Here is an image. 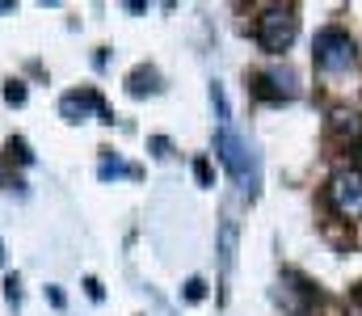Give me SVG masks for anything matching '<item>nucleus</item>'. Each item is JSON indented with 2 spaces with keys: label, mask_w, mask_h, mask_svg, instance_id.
Returning a JSON list of instances; mask_svg holds the SVG:
<instances>
[{
  "label": "nucleus",
  "mask_w": 362,
  "mask_h": 316,
  "mask_svg": "<svg viewBox=\"0 0 362 316\" xmlns=\"http://www.w3.org/2000/svg\"><path fill=\"white\" fill-rule=\"evenodd\" d=\"M8 152H17V160L21 165H30L34 156H30V148H25V139H8Z\"/></svg>",
  "instance_id": "4468645a"
},
{
  "label": "nucleus",
  "mask_w": 362,
  "mask_h": 316,
  "mask_svg": "<svg viewBox=\"0 0 362 316\" xmlns=\"http://www.w3.org/2000/svg\"><path fill=\"white\" fill-rule=\"evenodd\" d=\"M194 177H198V186H215V173H211V160H194Z\"/></svg>",
  "instance_id": "f8f14e48"
},
{
  "label": "nucleus",
  "mask_w": 362,
  "mask_h": 316,
  "mask_svg": "<svg viewBox=\"0 0 362 316\" xmlns=\"http://www.w3.org/2000/svg\"><path fill=\"white\" fill-rule=\"evenodd\" d=\"M4 295H8V304H13V308L21 304V291H17V279H8V283H4Z\"/></svg>",
  "instance_id": "2eb2a0df"
},
{
  "label": "nucleus",
  "mask_w": 362,
  "mask_h": 316,
  "mask_svg": "<svg viewBox=\"0 0 362 316\" xmlns=\"http://www.w3.org/2000/svg\"><path fill=\"white\" fill-rule=\"evenodd\" d=\"M312 55H316V68H320V72H329V76L350 72V68H354V59H358L354 38H350L341 25H325V30L316 34V42H312Z\"/></svg>",
  "instance_id": "f03ea898"
},
{
  "label": "nucleus",
  "mask_w": 362,
  "mask_h": 316,
  "mask_svg": "<svg viewBox=\"0 0 362 316\" xmlns=\"http://www.w3.org/2000/svg\"><path fill=\"white\" fill-rule=\"evenodd\" d=\"M4 102L8 105H25V85H21V81H8V85H4Z\"/></svg>",
  "instance_id": "9d476101"
},
{
  "label": "nucleus",
  "mask_w": 362,
  "mask_h": 316,
  "mask_svg": "<svg viewBox=\"0 0 362 316\" xmlns=\"http://www.w3.org/2000/svg\"><path fill=\"white\" fill-rule=\"evenodd\" d=\"M215 156H219L223 169L236 177V186H240L249 199H257V186H262V160H257V152L249 148V139H240L236 131L219 127V135H215Z\"/></svg>",
  "instance_id": "f257e3e1"
},
{
  "label": "nucleus",
  "mask_w": 362,
  "mask_h": 316,
  "mask_svg": "<svg viewBox=\"0 0 362 316\" xmlns=\"http://www.w3.org/2000/svg\"><path fill=\"white\" fill-rule=\"evenodd\" d=\"M47 300H51V304H55V308H64V304H68V300H64V291H59V287H47Z\"/></svg>",
  "instance_id": "dca6fc26"
},
{
  "label": "nucleus",
  "mask_w": 362,
  "mask_h": 316,
  "mask_svg": "<svg viewBox=\"0 0 362 316\" xmlns=\"http://www.w3.org/2000/svg\"><path fill=\"white\" fill-rule=\"evenodd\" d=\"M299 34V13L295 4H270L262 17H257V47L266 55H282Z\"/></svg>",
  "instance_id": "7ed1b4c3"
},
{
  "label": "nucleus",
  "mask_w": 362,
  "mask_h": 316,
  "mask_svg": "<svg viewBox=\"0 0 362 316\" xmlns=\"http://www.w3.org/2000/svg\"><path fill=\"white\" fill-rule=\"evenodd\" d=\"M185 300H189V304L206 300V283H202V279H189V283H185Z\"/></svg>",
  "instance_id": "ddd939ff"
},
{
  "label": "nucleus",
  "mask_w": 362,
  "mask_h": 316,
  "mask_svg": "<svg viewBox=\"0 0 362 316\" xmlns=\"http://www.w3.org/2000/svg\"><path fill=\"white\" fill-rule=\"evenodd\" d=\"M127 93H131V98H144V93H156V72H148V68H139V72H131V81H127Z\"/></svg>",
  "instance_id": "6e6552de"
},
{
  "label": "nucleus",
  "mask_w": 362,
  "mask_h": 316,
  "mask_svg": "<svg viewBox=\"0 0 362 316\" xmlns=\"http://www.w3.org/2000/svg\"><path fill=\"white\" fill-rule=\"evenodd\" d=\"M127 173H135V169H127L122 160H101V177H127Z\"/></svg>",
  "instance_id": "9b49d317"
},
{
  "label": "nucleus",
  "mask_w": 362,
  "mask_h": 316,
  "mask_svg": "<svg viewBox=\"0 0 362 316\" xmlns=\"http://www.w3.org/2000/svg\"><path fill=\"white\" fill-rule=\"evenodd\" d=\"M0 13H13V0H0Z\"/></svg>",
  "instance_id": "6ab92c4d"
},
{
  "label": "nucleus",
  "mask_w": 362,
  "mask_h": 316,
  "mask_svg": "<svg viewBox=\"0 0 362 316\" xmlns=\"http://www.w3.org/2000/svg\"><path fill=\"white\" fill-rule=\"evenodd\" d=\"M211 102H215V118H219V127H228V98H223V85H211Z\"/></svg>",
  "instance_id": "1a4fd4ad"
},
{
  "label": "nucleus",
  "mask_w": 362,
  "mask_h": 316,
  "mask_svg": "<svg viewBox=\"0 0 362 316\" xmlns=\"http://www.w3.org/2000/svg\"><path fill=\"white\" fill-rule=\"evenodd\" d=\"M59 114L68 118V122H85L89 114H97L101 122H114L110 118V110L101 105V98H97V89H81V93H68L64 102H59Z\"/></svg>",
  "instance_id": "39448f33"
},
{
  "label": "nucleus",
  "mask_w": 362,
  "mask_h": 316,
  "mask_svg": "<svg viewBox=\"0 0 362 316\" xmlns=\"http://www.w3.org/2000/svg\"><path fill=\"white\" fill-rule=\"evenodd\" d=\"M152 152L156 156H169V139H152Z\"/></svg>",
  "instance_id": "a211bd4d"
},
{
  "label": "nucleus",
  "mask_w": 362,
  "mask_h": 316,
  "mask_svg": "<svg viewBox=\"0 0 362 316\" xmlns=\"http://www.w3.org/2000/svg\"><path fill=\"white\" fill-rule=\"evenodd\" d=\"M219 262H223V270H232V262H236V223L232 219H223V228H219Z\"/></svg>",
  "instance_id": "0eeeda50"
},
{
  "label": "nucleus",
  "mask_w": 362,
  "mask_h": 316,
  "mask_svg": "<svg viewBox=\"0 0 362 316\" xmlns=\"http://www.w3.org/2000/svg\"><path fill=\"white\" fill-rule=\"evenodd\" d=\"M325 199H329V207L337 211L346 223L362 219V169H354V165L337 169L329 177V186H325Z\"/></svg>",
  "instance_id": "20e7f679"
},
{
  "label": "nucleus",
  "mask_w": 362,
  "mask_h": 316,
  "mask_svg": "<svg viewBox=\"0 0 362 316\" xmlns=\"http://www.w3.org/2000/svg\"><path fill=\"white\" fill-rule=\"evenodd\" d=\"M354 304H358V308H362V283H358V287H354Z\"/></svg>",
  "instance_id": "aec40b11"
},
{
  "label": "nucleus",
  "mask_w": 362,
  "mask_h": 316,
  "mask_svg": "<svg viewBox=\"0 0 362 316\" xmlns=\"http://www.w3.org/2000/svg\"><path fill=\"white\" fill-rule=\"evenodd\" d=\"M329 127L341 135V139H358L362 135V118L354 110H333V118H329Z\"/></svg>",
  "instance_id": "423d86ee"
},
{
  "label": "nucleus",
  "mask_w": 362,
  "mask_h": 316,
  "mask_svg": "<svg viewBox=\"0 0 362 316\" xmlns=\"http://www.w3.org/2000/svg\"><path fill=\"white\" fill-rule=\"evenodd\" d=\"M85 287H89V295H93V300H101V295H105V291H101V283H97V279H85Z\"/></svg>",
  "instance_id": "f3484780"
}]
</instances>
